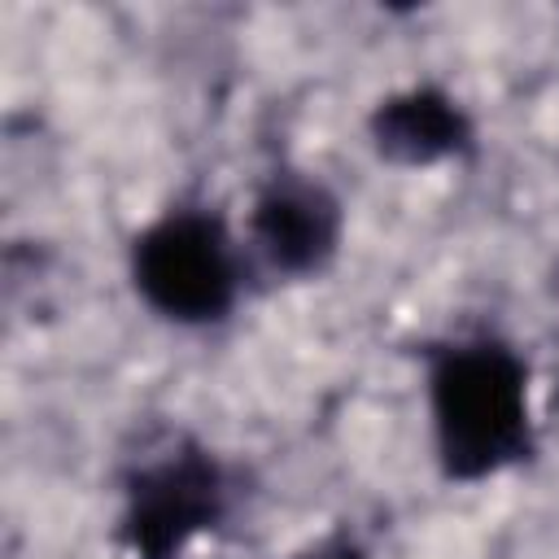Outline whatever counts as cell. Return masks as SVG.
<instances>
[{"label": "cell", "mask_w": 559, "mask_h": 559, "mask_svg": "<svg viewBox=\"0 0 559 559\" xmlns=\"http://www.w3.org/2000/svg\"><path fill=\"white\" fill-rule=\"evenodd\" d=\"M367 144L397 170H432L476 148V118L445 83L419 79L384 92L367 109Z\"/></svg>", "instance_id": "cell-5"}, {"label": "cell", "mask_w": 559, "mask_h": 559, "mask_svg": "<svg viewBox=\"0 0 559 559\" xmlns=\"http://www.w3.org/2000/svg\"><path fill=\"white\" fill-rule=\"evenodd\" d=\"M240 236L253 271L306 284L332 271L345 249V201L314 170L280 166L253 188Z\"/></svg>", "instance_id": "cell-4"}, {"label": "cell", "mask_w": 559, "mask_h": 559, "mask_svg": "<svg viewBox=\"0 0 559 559\" xmlns=\"http://www.w3.org/2000/svg\"><path fill=\"white\" fill-rule=\"evenodd\" d=\"M288 559H376V555L349 524H332L319 537H310L306 546H297Z\"/></svg>", "instance_id": "cell-6"}, {"label": "cell", "mask_w": 559, "mask_h": 559, "mask_svg": "<svg viewBox=\"0 0 559 559\" xmlns=\"http://www.w3.org/2000/svg\"><path fill=\"white\" fill-rule=\"evenodd\" d=\"M428 450L450 485H485L537 454L533 367L502 332H450L424 349Z\"/></svg>", "instance_id": "cell-1"}, {"label": "cell", "mask_w": 559, "mask_h": 559, "mask_svg": "<svg viewBox=\"0 0 559 559\" xmlns=\"http://www.w3.org/2000/svg\"><path fill=\"white\" fill-rule=\"evenodd\" d=\"M253 262L240 227L201 197H179L148 214L127 240V284L135 301L179 332L223 328L249 288Z\"/></svg>", "instance_id": "cell-2"}, {"label": "cell", "mask_w": 559, "mask_h": 559, "mask_svg": "<svg viewBox=\"0 0 559 559\" xmlns=\"http://www.w3.org/2000/svg\"><path fill=\"white\" fill-rule=\"evenodd\" d=\"M236 507L231 463L192 432L135 454L118 476L114 542L122 559H183Z\"/></svg>", "instance_id": "cell-3"}]
</instances>
